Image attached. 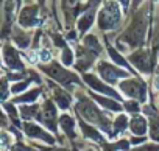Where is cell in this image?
<instances>
[{
  "label": "cell",
  "instance_id": "obj_6",
  "mask_svg": "<svg viewBox=\"0 0 159 151\" xmlns=\"http://www.w3.org/2000/svg\"><path fill=\"white\" fill-rule=\"evenodd\" d=\"M61 125H62V128L72 135L73 132H72V128H73V122H72V118L70 117H67V115H64V117H61Z\"/></svg>",
  "mask_w": 159,
  "mask_h": 151
},
{
  "label": "cell",
  "instance_id": "obj_9",
  "mask_svg": "<svg viewBox=\"0 0 159 151\" xmlns=\"http://www.w3.org/2000/svg\"><path fill=\"white\" fill-rule=\"evenodd\" d=\"M151 137L159 140V122H154L151 123Z\"/></svg>",
  "mask_w": 159,
  "mask_h": 151
},
{
  "label": "cell",
  "instance_id": "obj_2",
  "mask_svg": "<svg viewBox=\"0 0 159 151\" xmlns=\"http://www.w3.org/2000/svg\"><path fill=\"white\" fill-rule=\"evenodd\" d=\"M102 75H103V77H105L108 81H116L117 78L126 77V73H125V72L117 70V69H111V67H106V65L102 67Z\"/></svg>",
  "mask_w": 159,
  "mask_h": 151
},
{
  "label": "cell",
  "instance_id": "obj_13",
  "mask_svg": "<svg viewBox=\"0 0 159 151\" xmlns=\"http://www.w3.org/2000/svg\"><path fill=\"white\" fill-rule=\"evenodd\" d=\"M126 126V118L122 115V117H119V120H117V128H125Z\"/></svg>",
  "mask_w": 159,
  "mask_h": 151
},
{
  "label": "cell",
  "instance_id": "obj_5",
  "mask_svg": "<svg viewBox=\"0 0 159 151\" xmlns=\"http://www.w3.org/2000/svg\"><path fill=\"white\" fill-rule=\"evenodd\" d=\"M25 128H27V131H28V134H30L31 137H39V139H44V140H47V142H52V139L47 137V134H44L39 128H36V126H33V125H27Z\"/></svg>",
  "mask_w": 159,
  "mask_h": 151
},
{
  "label": "cell",
  "instance_id": "obj_15",
  "mask_svg": "<svg viewBox=\"0 0 159 151\" xmlns=\"http://www.w3.org/2000/svg\"><path fill=\"white\" fill-rule=\"evenodd\" d=\"M154 87L159 89V77H156V80H154Z\"/></svg>",
  "mask_w": 159,
  "mask_h": 151
},
{
  "label": "cell",
  "instance_id": "obj_11",
  "mask_svg": "<svg viewBox=\"0 0 159 151\" xmlns=\"http://www.w3.org/2000/svg\"><path fill=\"white\" fill-rule=\"evenodd\" d=\"M27 84H28V81L27 83H20V84H17V86H14L11 91L14 92V94H17V92H20V91H24V89H27Z\"/></svg>",
  "mask_w": 159,
  "mask_h": 151
},
{
  "label": "cell",
  "instance_id": "obj_10",
  "mask_svg": "<svg viewBox=\"0 0 159 151\" xmlns=\"http://www.w3.org/2000/svg\"><path fill=\"white\" fill-rule=\"evenodd\" d=\"M39 94V91H33L31 94H27V95H24V98H20L22 101H33L34 100V97Z\"/></svg>",
  "mask_w": 159,
  "mask_h": 151
},
{
  "label": "cell",
  "instance_id": "obj_4",
  "mask_svg": "<svg viewBox=\"0 0 159 151\" xmlns=\"http://www.w3.org/2000/svg\"><path fill=\"white\" fill-rule=\"evenodd\" d=\"M131 128H133V132H136V134H143L145 129H147L145 120H143L142 117H136V118H133Z\"/></svg>",
  "mask_w": 159,
  "mask_h": 151
},
{
  "label": "cell",
  "instance_id": "obj_14",
  "mask_svg": "<svg viewBox=\"0 0 159 151\" xmlns=\"http://www.w3.org/2000/svg\"><path fill=\"white\" fill-rule=\"evenodd\" d=\"M126 108H128V109H131V111L134 112V111L137 109V104H134V103H126Z\"/></svg>",
  "mask_w": 159,
  "mask_h": 151
},
{
  "label": "cell",
  "instance_id": "obj_7",
  "mask_svg": "<svg viewBox=\"0 0 159 151\" xmlns=\"http://www.w3.org/2000/svg\"><path fill=\"white\" fill-rule=\"evenodd\" d=\"M97 100L102 103V104H105V106H108L109 109H114V111H120V106L117 104V103H112V101H108V100H105L103 97H97Z\"/></svg>",
  "mask_w": 159,
  "mask_h": 151
},
{
  "label": "cell",
  "instance_id": "obj_8",
  "mask_svg": "<svg viewBox=\"0 0 159 151\" xmlns=\"http://www.w3.org/2000/svg\"><path fill=\"white\" fill-rule=\"evenodd\" d=\"M56 98H58V103H59L61 108L66 109V108L69 106V97H67V95H62V94L58 92V94H56Z\"/></svg>",
  "mask_w": 159,
  "mask_h": 151
},
{
  "label": "cell",
  "instance_id": "obj_3",
  "mask_svg": "<svg viewBox=\"0 0 159 151\" xmlns=\"http://www.w3.org/2000/svg\"><path fill=\"white\" fill-rule=\"evenodd\" d=\"M86 81L94 87V89H97V91H102V92H105V94H109V95H114L116 98H119V95L114 92V91H111V89H108L105 84H102V83H98L95 78H92V77H86Z\"/></svg>",
  "mask_w": 159,
  "mask_h": 151
},
{
  "label": "cell",
  "instance_id": "obj_12",
  "mask_svg": "<svg viewBox=\"0 0 159 151\" xmlns=\"http://www.w3.org/2000/svg\"><path fill=\"white\" fill-rule=\"evenodd\" d=\"M39 58H41V61H48V59H50V51L42 50V51L39 53Z\"/></svg>",
  "mask_w": 159,
  "mask_h": 151
},
{
  "label": "cell",
  "instance_id": "obj_1",
  "mask_svg": "<svg viewBox=\"0 0 159 151\" xmlns=\"http://www.w3.org/2000/svg\"><path fill=\"white\" fill-rule=\"evenodd\" d=\"M122 89H123V92H126L128 95L139 97V100H145V92H143V87H142L140 84H137L136 81H131V83H123V84H122Z\"/></svg>",
  "mask_w": 159,
  "mask_h": 151
}]
</instances>
